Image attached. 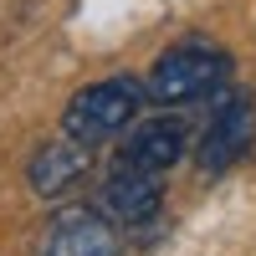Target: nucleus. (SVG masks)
I'll return each instance as SVG.
<instances>
[{"label":"nucleus","mask_w":256,"mask_h":256,"mask_svg":"<svg viewBox=\"0 0 256 256\" xmlns=\"http://www.w3.org/2000/svg\"><path fill=\"white\" fill-rule=\"evenodd\" d=\"M226 82H230V52L210 46V41H184L154 62L144 88L154 102H195V98L220 92Z\"/></svg>","instance_id":"obj_1"},{"label":"nucleus","mask_w":256,"mask_h":256,"mask_svg":"<svg viewBox=\"0 0 256 256\" xmlns=\"http://www.w3.org/2000/svg\"><path fill=\"white\" fill-rule=\"evenodd\" d=\"M144 98H148V88L134 82V77L92 82V88H82V92L67 102V113H62V134H72V138H82V144L113 138V134H123V128L138 118Z\"/></svg>","instance_id":"obj_2"},{"label":"nucleus","mask_w":256,"mask_h":256,"mask_svg":"<svg viewBox=\"0 0 256 256\" xmlns=\"http://www.w3.org/2000/svg\"><path fill=\"white\" fill-rule=\"evenodd\" d=\"M251 144H256V98L241 88H220V102L195 144V169L216 180L251 154Z\"/></svg>","instance_id":"obj_3"},{"label":"nucleus","mask_w":256,"mask_h":256,"mask_svg":"<svg viewBox=\"0 0 256 256\" xmlns=\"http://www.w3.org/2000/svg\"><path fill=\"white\" fill-rule=\"evenodd\" d=\"M118 220L108 210H88V205H67L56 210L46 226V241H41V256H118Z\"/></svg>","instance_id":"obj_4"},{"label":"nucleus","mask_w":256,"mask_h":256,"mask_svg":"<svg viewBox=\"0 0 256 256\" xmlns=\"http://www.w3.org/2000/svg\"><path fill=\"white\" fill-rule=\"evenodd\" d=\"M102 210L118 220V226H148L164 210V184L154 169H144L134 159H123L118 174H108L102 184Z\"/></svg>","instance_id":"obj_5"},{"label":"nucleus","mask_w":256,"mask_h":256,"mask_svg":"<svg viewBox=\"0 0 256 256\" xmlns=\"http://www.w3.org/2000/svg\"><path fill=\"white\" fill-rule=\"evenodd\" d=\"M82 174H88V144L72 138V134L46 138L31 154V164H26V184L36 190L41 200H62L67 190L82 184Z\"/></svg>","instance_id":"obj_6"},{"label":"nucleus","mask_w":256,"mask_h":256,"mask_svg":"<svg viewBox=\"0 0 256 256\" xmlns=\"http://www.w3.org/2000/svg\"><path fill=\"white\" fill-rule=\"evenodd\" d=\"M184 148H190L184 118L159 113V118H144V123L134 128V138H128V159L144 164V169H154V174H164V169H174V164L184 159Z\"/></svg>","instance_id":"obj_7"}]
</instances>
